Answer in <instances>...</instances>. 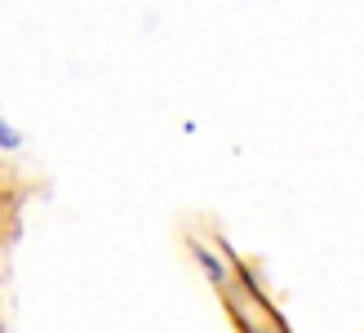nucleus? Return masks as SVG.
<instances>
[{
  "label": "nucleus",
  "mask_w": 364,
  "mask_h": 333,
  "mask_svg": "<svg viewBox=\"0 0 364 333\" xmlns=\"http://www.w3.org/2000/svg\"><path fill=\"white\" fill-rule=\"evenodd\" d=\"M0 142H5V147H18V138L9 134V129H5V125H0Z\"/></svg>",
  "instance_id": "nucleus-1"
}]
</instances>
